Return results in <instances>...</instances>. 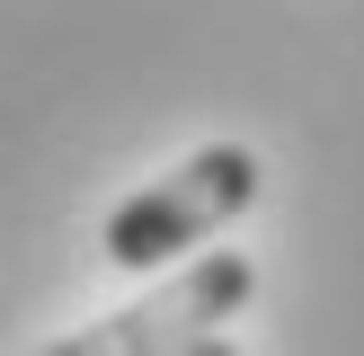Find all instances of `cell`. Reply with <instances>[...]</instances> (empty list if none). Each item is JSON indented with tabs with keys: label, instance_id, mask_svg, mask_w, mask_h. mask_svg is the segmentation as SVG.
Masks as SVG:
<instances>
[{
	"label": "cell",
	"instance_id": "6da1fadb",
	"mask_svg": "<svg viewBox=\"0 0 364 356\" xmlns=\"http://www.w3.org/2000/svg\"><path fill=\"white\" fill-rule=\"evenodd\" d=\"M249 196H258V152L249 142H205L169 178H151L142 196H124L107 214V258L116 267H169L196 241H213L231 214H249Z\"/></svg>",
	"mask_w": 364,
	"mask_h": 356
},
{
	"label": "cell",
	"instance_id": "7a4b0ae2",
	"mask_svg": "<svg viewBox=\"0 0 364 356\" xmlns=\"http://www.w3.org/2000/svg\"><path fill=\"white\" fill-rule=\"evenodd\" d=\"M249 285H258V267H249L240 249H205V258H187L178 276H160L142 303L89 320L80 338H63V347H45V356H169L178 338H205L213 320H231L249 303Z\"/></svg>",
	"mask_w": 364,
	"mask_h": 356
},
{
	"label": "cell",
	"instance_id": "3957f363",
	"mask_svg": "<svg viewBox=\"0 0 364 356\" xmlns=\"http://www.w3.org/2000/svg\"><path fill=\"white\" fill-rule=\"evenodd\" d=\"M169 356H240V347H231V338H223V330H205V338H178V347H169Z\"/></svg>",
	"mask_w": 364,
	"mask_h": 356
}]
</instances>
